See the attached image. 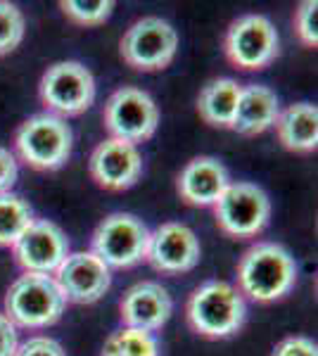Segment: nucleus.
<instances>
[{
	"mask_svg": "<svg viewBox=\"0 0 318 356\" xmlns=\"http://www.w3.org/2000/svg\"><path fill=\"white\" fill-rule=\"evenodd\" d=\"M228 169L214 157H195L178 174L176 191L190 207H214L228 188Z\"/></svg>",
	"mask_w": 318,
	"mask_h": 356,
	"instance_id": "dca6fc26",
	"label": "nucleus"
},
{
	"mask_svg": "<svg viewBox=\"0 0 318 356\" xmlns=\"http://www.w3.org/2000/svg\"><path fill=\"white\" fill-rule=\"evenodd\" d=\"M150 231L133 214H109L93 233V254L107 268H131L148 254Z\"/></svg>",
	"mask_w": 318,
	"mask_h": 356,
	"instance_id": "9d476101",
	"label": "nucleus"
},
{
	"mask_svg": "<svg viewBox=\"0 0 318 356\" xmlns=\"http://www.w3.org/2000/svg\"><path fill=\"white\" fill-rule=\"evenodd\" d=\"M17 352V328L0 314V356H15Z\"/></svg>",
	"mask_w": 318,
	"mask_h": 356,
	"instance_id": "cd10ccee",
	"label": "nucleus"
},
{
	"mask_svg": "<svg viewBox=\"0 0 318 356\" xmlns=\"http://www.w3.org/2000/svg\"><path fill=\"white\" fill-rule=\"evenodd\" d=\"M15 356H67L62 344L53 337H29L24 344H17Z\"/></svg>",
	"mask_w": 318,
	"mask_h": 356,
	"instance_id": "393cba45",
	"label": "nucleus"
},
{
	"mask_svg": "<svg viewBox=\"0 0 318 356\" xmlns=\"http://www.w3.org/2000/svg\"><path fill=\"white\" fill-rule=\"evenodd\" d=\"M173 302L166 288H161L154 280L131 285L119 300V316L126 328L154 332L166 325L171 318Z\"/></svg>",
	"mask_w": 318,
	"mask_h": 356,
	"instance_id": "2eb2a0df",
	"label": "nucleus"
},
{
	"mask_svg": "<svg viewBox=\"0 0 318 356\" xmlns=\"http://www.w3.org/2000/svg\"><path fill=\"white\" fill-rule=\"evenodd\" d=\"M214 219H216L218 231L230 238H254L269 226L271 200L254 183H228L221 197L214 202Z\"/></svg>",
	"mask_w": 318,
	"mask_h": 356,
	"instance_id": "423d86ee",
	"label": "nucleus"
},
{
	"mask_svg": "<svg viewBox=\"0 0 318 356\" xmlns=\"http://www.w3.org/2000/svg\"><path fill=\"white\" fill-rule=\"evenodd\" d=\"M74 136L65 119L55 114H33L15 134V150L36 171H57L72 157Z\"/></svg>",
	"mask_w": 318,
	"mask_h": 356,
	"instance_id": "20e7f679",
	"label": "nucleus"
},
{
	"mask_svg": "<svg viewBox=\"0 0 318 356\" xmlns=\"http://www.w3.org/2000/svg\"><path fill=\"white\" fill-rule=\"evenodd\" d=\"M33 221V209L24 197L15 193L0 195V247H13Z\"/></svg>",
	"mask_w": 318,
	"mask_h": 356,
	"instance_id": "aec40b11",
	"label": "nucleus"
},
{
	"mask_svg": "<svg viewBox=\"0 0 318 356\" xmlns=\"http://www.w3.org/2000/svg\"><path fill=\"white\" fill-rule=\"evenodd\" d=\"M17 176H19V169H17L15 154L10 150H5V147H0V195L13 191Z\"/></svg>",
	"mask_w": 318,
	"mask_h": 356,
	"instance_id": "bb28decb",
	"label": "nucleus"
},
{
	"mask_svg": "<svg viewBox=\"0 0 318 356\" xmlns=\"http://www.w3.org/2000/svg\"><path fill=\"white\" fill-rule=\"evenodd\" d=\"M24 15L13 3L0 0V55H8L24 41Z\"/></svg>",
	"mask_w": 318,
	"mask_h": 356,
	"instance_id": "5701e85b",
	"label": "nucleus"
},
{
	"mask_svg": "<svg viewBox=\"0 0 318 356\" xmlns=\"http://www.w3.org/2000/svg\"><path fill=\"white\" fill-rule=\"evenodd\" d=\"M65 307L67 300L53 275L24 273L10 285L5 295V316L15 328H48L62 318Z\"/></svg>",
	"mask_w": 318,
	"mask_h": 356,
	"instance_id": "7ed1b4c3",
	"label": "nucleus"
},
{
	"mask_svg": "<svg viewBox=\"0 0 318 356\" xmlns=\"http://www.w3.org/2000/svg\"><path fill=\"white\" fill-rule=\"evenodd\" d=\"M38 95L48 114L55 117H79L93 105L95 79L88 67L67 60L45 69L38 83Z\"/></svg>",
	"mask_w": 318,
	"mask_h": 356,
	"instance_id": "39448f33",
	"label": "nucleus"
},
{
	"mask_svg": "<svg viewBox=\"0 0 318 356\" xmlns=\"http://www.w3.org/2000/svg\"><path fill=\"white\" fill-rule=\"evenodd\" d=\"M280 114L278 95L269 86H247L240 90L238 110H235L233 131L242 136H259L276 124Z\"/></svg>",
	"mask_w": 318,
	"mask_h": 356,
	"instance_id": "f3484780",
	"label": "nucleus"
},
{
	"mask_svg": "<svg viewBox=\"0 0 318 356\" xmlns=\"http://www.w3.org/2000/svg\"><path fill=\"white\" fill-rule=\"evenodd\" d=\"M102 122L114 140L138 145L150 140L159 126V107L145 90L124 86L107 97Z\"/></svg>",
	"mask_w": 318,
	"mask_h": 356,
	"instance_id": "6e6552de",
	"label": "nucleus"
},
{
	"mask_svg": "<svg viewBox=\"0 0 318 356\" xmlns=\"http://www.w3.org/2000/svg\"><path fill=\"white\" fill-rule=\"evenodd\" d=\"M247 318L245 297L225 280H207L186 302V321L190 330L207 340H225L235 335Z\"/></svg>",
	"mask_w": 318,
	"mask_h": 356,
	"instance_id": "f03ea898",
	"label": "nucleus"
},
{
	"mask_svg": "<svg viewBox=\"0 0 318 356\" xmlns=\"http://www.w3.org/2000/svg\"><path fill=\"white\" fill-rule=\"evenodd\" d=\"M200 240L186 223H161L150 233L145 259L159 273H188L200 264Z\"/></svg>",
	"mask_w": 318,
	"mask_h": 356,
	"instance_id": "f8f14e48",
	"label": "nucleus"
},
{
	"mask_svg": "<svg viewBox=\"0 0 318 356\" xmlns=\"http://www.w3.org/2000/svg\"><path fill=\"white\" fill-rule=\"evenodd\" d=\"M88 171L90 178L105 191H129L143 174V157L131 143L107 138L90 154Z\"/></svg>",
	"mask_w": 318,
	"mask_h": 356,
	"instance_id": "4468645a",
	"label": "nucleus"
},
{
	"mask_svg": "<svg viewBox=\"0 0 318 356\" xmlns=\"http://www.w3.org/2000/svg\"><path fill=\"white\" fill-rule=\"evenodd\" d=\"M223 50L228 62L242 72H259L266 69L280 53L278 31L264 15L238 17L228 26Z\"/></svg>",
	"mask_w": 318,
	"mask_h": 356,
	"instance_id": "1a4fd4ad",
	"label": "nucleus"
},
{
	"mask_svg": "<svg viewBox=\"0 0 318 356\" xmlns=\"http://www.w3.org/2000/svg\"><path fill=\"white\" fill-rule=\"evenodd\" d=\"M100 356H159V342L152 332L119 328L107 337Z\"/></svg>",
	"mask_w": 318,
	"mask_h": 356,
	"instance_id": "412c9836",
	"label": "nucleus"
},
{
	"mask_svg": "<svg viewBox=\"0 0 318 356\" xmlns=\"http://www.w3.org/2000/svg\"><path fill=\"white\" fill-rule=\"evenodd\" d=\"M271 356H318V347L309 337H285L276 344Z\"/></svg>",
	"mask_w": 318,
	"mask_h": 356,
	"instance_id": "a878e982",
	"label": "nucleus"
},
{
	"mask_svg": "<svg viewBox=\"0 0 318 356\" xmlns=\"http://www.w3.org/2000/svg\"><path fill=\"white\" fill-rule=\"evenodd\" d=\"M276 134L285 150L314 152L318 145V110L311 102H297L276 119Z\"/></svg>",
	"mask_w": 318,
	"mask_h": 356,
	"instance_id": "a211bd4d",
	"label": "nucleus"
},
{
	"mask_svg": "<svg viewBox=\"0 0 318 356\" xmlns=\"http://www.w3.org/2000/svg\"><path fill=\"white\" fill-rule=\"evenodd\" d=\"M294 31H297L299 41L306 48H316L318 45V3L316 0H304L299 3V10L294 15Z\"/></svg>",
	"mask_w": 318,
	"mask_h": 356,
	"instance_id": "b1692460",
	"label": "nucleus"
},
{
	"mask_svg": "<svg viewBox=\"0 0 318 356\" xmlns=\"http://www.w3.org/2000/svg\"><path fill=\"white\" fill-rule=\"evenodd\" d=\"M53 278L65 300L74 304H95L105 297V292L112 285V271L93 252L69 254L53 273Z\"/></svg>",
	"mask_w": 318,
	"mask_h": 356,
	"instance_id": "ddd939ff",
	"label": "nucleus"
},
{
	"mask_svg": "<svg viewBox=\"0 0 318 356\" xmlns=\"http://www.w3.org/2000/svg\"><path fill=\"white\" fill-rule=\"evenodd\" d=\"M297 283V264L278 243L252 245L238 264V290L252 302H278Z\"/></svg>",
	"mask_w": 318,
	"mask_h": 356,
	"instance_id": "f257e3e1",
	"label": "nucleus"
},
{
	"mask_svg": "<svg viewBox=\"0 0 318 356\" xmlns=\"http://www.w3.org/2000/svg\"><path fill=\"white\" fill-rule=\"evenodd\" d=\"M242 86L233 79H214L200 90L198 114L214 129H233Z\"/></svg>",
	"mask_w": 318,
	"mask_h": 356,
	"instance_id": "6ab92c4d",
	"label": "nucleus"
},
{
	"mask_svg": "<svg viewBox=\"0 0 318 356\" xmlns=\"http://www.w3.org/2000/svg\"><path fill=\"white\" fill-rule=\"evenodd\" d=\"M62 13L69 22L79 26H100L112 17V0H62Z\"/></svg>",
	"mask_w": 318,
	"mask_h": 356,
	"instance_id": "4be33fe9",
	"label": "nucleus"
},
{
	"mask_svg": "<svg viewBox=\"0 0 318 356\" xmlns=\"http://www.w3.org/2000/svg\"><path fill=\"white\" fill-rule=\"evenodd\" d=\"M178 33L161 17H143L126 29L119 41V55L136 72H161L173 62Z\"/></svg>",
	"mask_w": 318,
	"mask_h": 356,
	"instance_id": "0eeeda50",
	"label": "nucleus"
},
{
	"mask_svg": "<svg viewBox=\"0 0 318 356\" xmlns=\"http://www.w3.org/2000/svg\"><path fill=\"white\" fill-rule=\"evenodd\" d=\"M13 252L24 273L53 275L69 257V240L57 223L40 219L22 233V238L13 245Z\"/></svg>",
	"mask_w": 318,
	"mask_h": 356,
	"instance_id": "9b49d317",
	"label": "nucleus"
}]
</instances>
